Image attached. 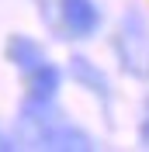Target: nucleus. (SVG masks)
Masks as SVG:
<instances>
[{
  "mask_svg": "<svg viewBox=\"0 0 149 152\" xmlns=\"http://www.w3.org/2000/svg\"><path fill=\"white\" fill-rule=\"evenodd\" d=\"M118 56L132 76L149 80V24L139 10H128L118 24Z\"/></svg>",
  "mask_w": 149,
  "mask_h": 152,
  "instance_id": "1",
  "label": "nucleus"
},
{
  "mask_svg": "<svg viewBox=\"0 0 149 152\" xmlns=\"http://www.w3.org/2000/svg\"><path fill=\"white\" fill-rule=\"evenodd\" d=\"M38 149H66V152H83L90 149V138H87L80 128L59 121V118H49L42 135H38Z\"/></svg>",
  "mask_w": 149,
  "mask_h": 152,
  "instance_id": "2",
  "label": "nucleus"
},
{
  "mask_svg": "<svg viewBox=\"0 0 149 152\" xmlns=\"http://www.w3.org/2000/svg\"><path fill=\"white\" fill-rule=\"evenodd\" d=\"M63 18L73 35H90L97 28V10L90 0H63Z\"/></svg>",
  "mask_w": 149,
  "mask_h": 152,
  "instance_id": "3",
  "label": "nucleus"
},
{
  "mask_svg": "<svg viewBox=\"0 0 149 152\" xmlns=\"http://www.w3.org/2000/svg\"><path fill=\"white\" fill-rule=\"evenodd\" d=\"M7 56H10V62L18 69H24V73H35V69L45 62V59H42V48H38L35 42H28V38H10Z\"/></svg>",
  "mask_w": 149,
  "mask_h": 152,
  "instance_id": "4",
  "label": "nucleus"
},
{
  "mask_svg": "<svg viewBox=\"0 0 149 152\" xmlns=\"http://www.w3.org/2000/svg\"><path fill=\"white\" fill-rule=\"evenodd\" d=\"M69 73H73V80L87 83L94 94H104V90H108V80H104V73H97V69H94L83 56H76L73 62H69Z\"/></svg>",
  "mask_w": 149,
  "mask_h": 152,
  "instance_id": "5",
  "label": "nucleus"
},
{
  "mask_svg": "<svg viewBox=\"0 0 149 152\" xmlns=\"http://www.w3.org/2000/svg\"><path fill=\"white\" fill-rule=\"evenodd\" d=\"M56 86H59V73L49 66V62H42V66L31 73V90H35V97L49 100V97L56 94Z\"/></svg>",
  "mask_w": 149,
  "mask_h": 152,
  "instance_id": "6",
  "label": "nucleus"
},
{
  "mask_svg": "<svg viewBox=\"0 0 149 152\" xmlns=\"http://www.w3.org/2000/svg\"><path fill=\"white\" fill-rule=\"evenodd\" d=\"M142 138L149 142V104H146V124H142Z\"/></svg>",
  "mask_w": 149,
  "mask_h": 152,
  "instance_id": "7",
  "label": "nucleus"
},
{
  "mask_svg": "<svg viewBox=\"0 0 149 152\" xmlns=\"http://www.w3.org/2000/svg\"><path fill=\"white\" fill-rule=\"evenodd\" d=\"M0 149H10V145H7V138H4V135H0Z\"/></svg>",
  "mask_w": 149,
  "mask_h": 152,
  "instance_id": "8",
  "label": "nucleus"
}]
</instances>
